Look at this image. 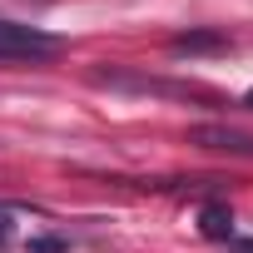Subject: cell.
I'll return each instance as SVG.
<instances>
[{"instance_id": "obj_4", "label": "cell", "mask_w": 253, "mask_h": 253, "mask_svg": "<svg viewBox=\"0 0 253 253\" xmlns=\"http://www.w3.org/2000/svg\"><path fill=\"white\" fill-rule=\"evenodd\" d=\"M199 228H204V238L228 243V238H233V213H228V204H204V209H199Z\"/></svg>"}, {"instance_id": "obj_5", "label": "cell", "mask_w": 253, "mask_h": 253, "mask_svg": "<svg viewBox=\"0 0 253 253\" xmlns=\"http://www.w3.org/2000/svg\"><path fill=\"white\" fill-rule=\"evenodd\" d=\"M65 238H30V253H65Z\"/></svg>"}, {"instance_id": "obj_8", "label": "cell", "mask_w": 253, "mask_h": 253, "mask_svg": "<svg viewBox=\"0 0 253 253\" xmlns=\"http://www.w3.org/2000/svg\"><path fill=\"white\" fill-rule=\"evenodd\" d=\"M243 104H248V109H253V89H248V94H243Z\"/></svg>"}, {"instance_id": "obj_6", "label": "cell", "mask_w": 253, "mask_h": 253, "mask_svg": "<svg viewBox=\"0 0 253 253\" xmlns=\"http://www.w3.org/2000/svg\"><path fill=\"white\" fill-rule=\"evenodd\" d=\"M10 243H15V223H10V213H5V209H0V253H5Z\"/></svg>"}, {"instance_id": "obj_1", "label": "cell", "mask_w": 253, "mask_h": 253, "mask_svg": "<svg viewBox=\"0 0 253 253\" xmlns=\"http://www.w3.org/2000/svg\"><path fill=\"white\" fill-rule=\"evenodd\" d=\"M40 55H55V35H45L35 25L0 20V60H40Z\"/></svg>"}, {"instance_id": "obj_7", "label": "cell", "mask_w": 253, "mask_h": 253, "mask_svg": "<svg viewBox=\"0 0 253 253\" xmlns=\"http://www.w3.org/2000/svg\"><path fill=\"white\" fill-rule=\"evenodd\" d=\"M228 248H233V253H253V238H233Z\"/></svg>"}, {"instance_id": "obj_2", "label": "cell", "mask_w": 253, "mask_h": 253, "mask_svg": "<svg viewBox=\"0 0 253 253\" xmlns=\"http://www.w3.org/2000/svg\"><path fill=\"white\" fill-rule=\"evenodd\" d=\"M189 139L199 149H213V154H238V159H253V134L233 129V124H194Z\"/></svg>"}, {"instance_id": "obj_3", "label": "cell", "mask_w": 253, "mask_h": 253, "mask_svg": "<svg viewBox=\"0 0 253 253\" xmlns=\"http://www.w3.org/2000/svg\"><path fill=\"white\" fill-rule=\"evenodd\" d=\"M169 50L174 55H218V50H228V35H218V30H189V35H174Z\"/></svg>"}]
</instances>
